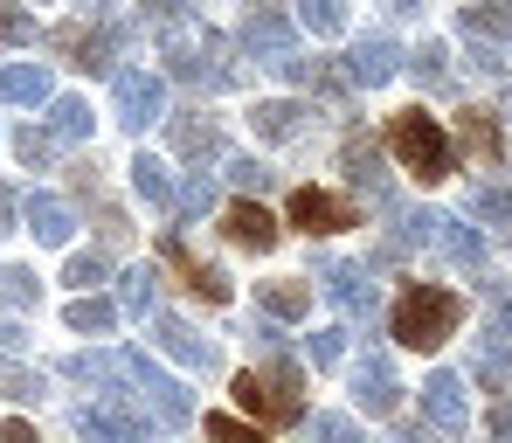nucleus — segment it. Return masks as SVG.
<instances>
[{
	"label": "nucleus",
	"instance_id": "e433bc0d",
	"mask_svg": "<svg viewBox=\"0 0 512 443\" xmlns=\"http://www.w3.org/2000/svg\"><path fill=\"white\" fill-rule=\"evenodd\" d=\"M208 201H215V187H208L201 174H187V187H173V208H187V215H201Z\"/></svg>",
	"mask_w": 512,
	"mask_h": 443
},
{
	"label": "nucleus",
	"instance_id": "7c9ffc66",
	"mask_svg": "<svg viewBox=\"0 0 512 443\" xmlns=\"http://www.w3.org/2000/svg\"><path fill=\"white\" fill-rule=\"evenodd\" d=\"M21 42H35V14H21L14 0H0V49H21Z\"/></svg>",
	"mask_w": 512,
	"mask_h": 443
},
{
	"label": "nucleus",
	"instance_id": "f03ea898",
	"mask_svg": "<svg viewBox=\"0 0 512 443\" xmlns=\"http://www.w3.org/2000/svg\"><path fill=\"white\" fill-rule=\"evenodd\" d=\"M388 153H395L409 174L423 180V187L450 174V139H443V125H436V118H423V111H402V118L388 125Z\"/></svg>",
	"mask_w": 512,
	"mask_h": 443
},
{
	"label": "nucleus",
	"instance_id": "f257e3e1",
	"mask_svg": "<svg viewBox=\"0 0 512 443\" xmlns=\"http://www.w3.org/2000/svg\"><path fill=\"white\" fill-rule=\"evenodd\" d=\"M457 319H464V298L457 291H443V284H409L402 298H395V340L402 347H443L450 333H457Z\"/></svg>",
	"mask_w": 512,
	"mask_h": 443
},
{
	"label": "nucleus",
	"instance_id": "a19ab883",
	"mask_svg": "<svg viewBox=\"0 0 512 443\" xmlns=\"http://www.w3.org/2000/svg\"><path fill=\"white\" fill-rule=\"evenodd\" d=\"M139 14L160 21V28H180V0H139Z\"/></svg>",
	"mask_w": 512,
	"mask_h": 443
},
{
	"label": "nucleus",
	"instance_id": "f704fd0d",
	"mask_svg": "<svg viewBox=\"0 0 512 443\" xmlns=\"http://www.w3.org/2000/svg\"><path fill=\"white\" fill-rule=\"evenodd\" d=\"M0 305H7V312L35 305V277H28V270H0Z\"/></svg>",
	"mask_w": 512,
	"mask_h": 443
},
{
	"label": "nucleus",
	"instance_id": "b1692460",
	"mask_svg": "<svg viewBox=\"0 0 512 443\" xmlns=\"http://www.w3.org/2000/svg\"><path fill=\"white\" fill-rule=\"evenodd\" d=\"M132 187L153 201V208H173V174H167V160H153V153H139L132 160Z\"/></svg>",
	"mask_w": 512,
	"mask_h": 443
},
{
	"label": "nucleus",
	"instance_id": "a18cd8bd",
	"mask_svg": "<svg viewBox=\"0 0 512 443\" xmlns=\"http://www.w3.org/2000/svg\"><path fill=\"white\" fill-rule=\"evenodd\" d=\"M229 174H236V187H256V180H263V167H256V160H236Z\"/></svg>",
	"mask_w": 512,
	"mask_h": 443
},
{
	"label": "nucleus",
	"instance_id": "5701e85b",
	"mask_svg": "<svg viewBox=\"0 0 512 443\" xmlns=\"http://www.w3.org/2000/svg\"><path fill=\"white\" fill-rule=\"evenodd\" d=\"M346 174L388 208V180H381V153H374V139H346Z\"/></svg>",
	"mask_w": 512,
	"mask_h": 443
},
{
	"label": "nucleus",
	"instance_id": "49530a36",
	"mask_svg": "<svg viewBox=\"0 0 512 443\" xmlns=\"http://www.w3.org/2000/svg\"><path fill=\"white\" fill-rule=\"evenodd\" d=\"M0 229H14V187L0 180Z\"/></svg>",
	"mask_w": 512,
	"mask_h": 443
},
{
	"label": "nucleus",
	"instance_id": "6e6552de",
	"mask_svg": "<svg viewBox=\"0 0 512 443\" xmlns=\"http://www.w3.org/2000/svg\"><path fill=\"white\" fill-rule=\"evenodd\" d=\"M291 222H298L305 236H333V229H353L360 215H353V201L326 194V187H298V194H291Z\"/></svg>",
	"mask_w": 512,
	"mask_h": 443
},
{
	"label": "nucleus",
	"instance_id": "473e14b6",
	"mask_svg": "<svg viewBox=\"0 0 512 443\" xmlns=\"http://www.w3.org/2000/svg\"><path fill=\"white\" fill-rule=\"evenodd\" d=\"M118 305H125V312H153V270H125Z\"/></svg>",
	"mask_w": 512,
	"mask_h": 443
},
{
	"label": "nucleus",
	"instance_id": "a211bd4d",
	"mask_svg": "<svg viewBox=\"0 0 512 443\" xmlns=\"http://www.w3.org/2000/svg\"><path fill=\"white\" fill-rule=\"evenodd\" d=\"M457 139H464V153H478L485 167H499V160H506V146H499V125H492V111H457Z\"/></svg>",
	"mask_w": 512,
	"mask_h": 443
},
{
	"label": "nucleus",
	"instance_id": "2f4dec72",
	"mask_svg": "<svg viewBox=\"0 0 512 443\" xmlns=\"http://www.w3.org/2000/svg\"><path fill=\"white\" fill-rule=\"evenodd\" d=\"M471 208H478L492 229H506V236H512V194H506V187H485V194H471Z\"/></svg>",
	"mask_w": 512,
	"mask_h": 443
},
{
	"label": "nucleus",
	"instance_id": "0eeeda50",
	"mask_svg": "<svg viewBox=\"0 0 512 443\" xmlns=\"http://www.w3.org/2000/svg\"><path fill=\"white\" fill-rule=\"evenodd\" d=\"M215 56H222L215 35H201V42H173L167 70L180 77V84H194V90H222V84H229V63H215Z\"/></svg>",
	"mask_w": 512,
	"mask_h": 443
},
{
	"label": "nucleus",
	"instance_id": "2eb2a0df",
	"mask_svg": "<svg viewBox=\"0 0 512 443\" xmlns=\"http://www.w3.org/2000/svg\"><path fill=\"white\" fill-rule=\"evenodd\" d=\"M416 222H423V236L436 243V250H443V257H450V264L478 270V236H471L457 215H416Z\"/></svg>",
	"mask_w": 512,
	"mask_h": 443
},
{
	"label": "nucleus",
	"instance_id": "39448f33",
	"mask_svg": "<svg viewBox=\"0 0 512 443\" xmlns=\"http://www.w3.org/2000/svg\"><path fill=\"white\" fill-rule=\"evenodd\" d=\"M243 35H250V49L270 70H291V14L277 0H250L243 7Z\"/></svg>",
	"mask_w": 512,
	"mask_h": 443
},
{
	"label": "nucleus",
	"instance_id": "c756f323",
	"mask_svg": "<svg viewBox=\"0 0 512 443\" xmlns=\"http://www.w3.org/2000/svg\"><path fill=\"white\" fill-rule=\"evenodd\" d=\"M0 395L35 402V395H42V374H35V367H21V360H7V367H0Z\"/></svg>",
	"mask_w": 512,
	"mask_h": 443
},
{
	"label": "nucleus",
	"instance_id": "1a4fd4ad",
	"mask_svg": "<svg viewBox=\"0 0 512 443\" xmlns=\"http://www.w3.org/2000/svg\"><path fill=\"white\" fill-rule=\"evenodd\" d=\"M153 340H160L180 367H194V374H215V367H222V360H215V347H208L187 319H173V312H160V319H153Z\"/></svg>",
	"mask_w": 512,
	"mask_h": 443
},
{
	"label": "nucleus",
	"instance_id": "393cba45",
	"mask_svg": "<svg viewBox=\"0 0 512 443\" xmlns=\"http://www.w3.org/2000/svg\"><path fill=\"white\" fill-rule=\"evenodd\" d=\"M464 28L506 42V35H512V0H471V7H464Z\"/></svg>",
	"mask_w": 512,
	"mask_h": 443
},
{
	"label": "nucleus",
	"instance_id": "a878e982",
	"mask_svg": "<svg viewBox=\"0 0 512 443\" xmlns=\"http://www.w3.org/2000/svg\"><path fill=\"white\" fill-rule=\"evenodd\" d=\"M256 298H263V312H277V319H298V312H312V284H291V277L263 284Z\"/></svg>",
	"mask_w": 512,
	"mask_h": 443
},
{
	"label": "nucleus",
	"instance_id": "ddd939ff",
	"mask_svg": "<svg viewBox=\"0 0 512 443\" xmlns=\"http://www.w3.org/2000/svg\"><path fill=\"white\" fill-rule=\"evenodd\" d=\"M326 291H333V305H340L346 319H367L374 312V277H367V264H333L326 270Z\"/></svg>",
	"mask_w": 512,
	"mask_h": 443
},
{
	"label": "nucleus",
	"instance_id": "f3484780",
	"mask_svg": "<svg viewBox=\"0 0 512 443\" xmlns=\"http://www.w3.org/2000/svg\"><path fill=\"white\" fill-rule=\"evenodd\" d=\"M395 70H402V56H395V42H388V35H367V42L353 49V63H346V77H353V84H388Z\"/></svg>",
	"mask_w": 512,
	"mask_h": 443
},
{
	"label": "nucleus",
	"instance_id": "7ed1b4c3",
	"mask_svg": "<svg viewBox=\"0 0 512 443\" xmlns=\"http://www.w3.org/2000/svg\"><path fill=\"white\" fill-rule=\"evenodd\" d=\"M291 388H298V367H291V360H284L277 374H256V367H250V374H236V402L250 409L256 423H298L305 402H298Z\"/></svg>",
	"mask_w": 512,
	"mask_h": 443
},
{
	"label": "nucleus",
	"instance_id": "4be33fe9",
	"mask_svg": "<svg viewBox=\"0 0 512 443\" xmlns=\"http://www.w3.org/2000/svg\"><path fill=\"white\" fill-rule=\"evenodd\" d=\"M0 97H7V104H49V70H42V63L0 70Z\"/></svg>",
	"mask_w": 512,
	"mask_h": 443
},
{
	"label": "nucleus",
	"instance_id": "20e7f679",
	"mask_svg": "<svg viewBox=\"0 0 512 443\" xmlns=\"http://www.w3.org/2000/svg\"><path fill=\"white\" fill-rule=\"evenodd\" d=\"M118 360H125V374L139 381V402H153V416H160L167 430H180V423L194 416V409H187V388H180L173 374H160L146 354H118Z\"/></svg>",
	"mask_w": 512,
	"mask_h": 443
},
{
	"label": "nucleus",
	"instance_id": "37998d69",
	"mask_svg": "<svg viewBox=\"0 0 512 443\" xmlns=\"http://www.w3.org/2000/svg\"><path fill=\"white\" fill-rule=\"evenodd\" d=\"M0 443H42V437H35V423H21V416H7V423H0Z\"/></svg>",
	"mask_w": 512,
	"mask_h": 443
},
{
	"label": "nucleus",
	"instance_id": "ea45409f",
	"mask_svg": "<svg viewBox=\"0 0 512 443\" xmlns=\"http://www.w3.org/2000/svg\"><path fill=\"white\" fill-rule=\"evenodd\" d=\"M312 430H319V443H367L360 430H353V423H346V416H319Z\"/></svg>",
	"mask_w": 512,
	"mask_h": 443
},
{
	"label": "nucleus",
	"instance_id": "f8f14e48",
	"mask_svg": "<svg viewBox=\"0 0 512 443\" xmlns=\"http://www.w3.org/2000/svg\"><path fill=\"white\" fill-rule=\"evenodd\" d=\"M49 42H56V49H63L77 70H97V77L111 70V42H104L97 28H84V21H63V28H49Z\"/></svg>",
	"mask_w": 512,
	"mask_h": 443
},
{
	"label": "nucleus",
	"instance_id": "423d86ee",
	"mask_svg": "<svg viewBox=\"0 0 512 443\" xmlns=\"http://www.w3.org/2000/svg\"><path fill=\"white\" fill-rule=\"evenodd\" d=\"M111 97H118V118L132 132H146L153 118H167V90H160V77H146V70H111Z\"/></svg>",
	"mask_w": 512,
	"mask_h": 443
},
{
	"label": "nucleus",
	"instance_id": "72a5a7b5",
	"mask_svg": "<svg viewBox=\"0 0 512 443\" xmlns=\"http://www.w3.org/2000/svg\"><path fill=\"white\" fill-rule=\"evenodd\" d=\"M14 153H21L28 167H49V153H56V139H49V132H35V125H21V132H14Z\"/></svg>",
	"mask_w": 512,
	"mask_h": 443
},
{
	"label": "nucleus",
	"instance_id": "9d476101",
	"mask_svg": "<svg viewBox=\"0 0 512 443\" xmlns=\"http://www.w3.org/2000/svg\"><path fill=\"white\" fill-rule=\"evenodd\" d=\"M423 416L443 437H464V381L457 374H429L423 381Z\"/></svg>",
	"mask_w": 512,
	"mask_h": 443
},
{
	"label": "nucleus",
	"instance_id": "412c9836",
	"mask_svg": "<svg viewBox=\"0 0 512 443\" xmlns=\"http://www.w3.org/2000/svg\"><path fill=\"white\" fill-rule=\"evenodd\" d=\"M49 139H56V146H84L90 139V104L84 97H49Z\"/></svg>",
	"mask_w": 512,
	"mask_h": 443
},
{
	"label": "nucleus",
	"instance_id": "79ce46f5",
	"mask_svg": "<svg viewBox=\"0 0 512 443\" xmlns=\"http://www.w3.org/2000/svg\"><path fill=\"white\" fill-rule=\"evenodd\" d=\"M333 360H340V333H319L312 340V367H333Z\"/></svg>",
	"mask_w": 512,
	"mask_h": 443
},
{
	"label": "nucleus",
	"instance_id": "9b49d317",
	"mask_svg": "<svg viewBox=\"0 0 512 443\" xmlns=\"http://www.w3.org/2000/svg\"><path fill=\"white\" fill-rule=\"evenodd\" d=\"M222 229H229V243H243V250H270L277 243V215L263 208V201H229V215H222Z\"/></svg>",
	"mask_w": 512,
	"mask_h": 443
},
{
	"label": "nucleus",
	"instance_id": "4c0bfd02",
	"mask_svg": "<svg viewBox=\"0 0 512 443\" xmlns=\"http://www.w3.org/2000/svg\"><path fill=\"white\" fill-rule=\"evenodd\" d=\"M416 77H423L429 90H443V84H450V63H443V49H436V42H429L423 56H416Z\"/></svg>",
	"mask_w": 512,
	"mask_h": 443
},
{
	"label": "nucleus",
	"instance_id": "c9c22d12",
	"mask_svg": "<svg viewBox=\"0 0 512 443\" xmlns=\"http://www.w3.org/2000/svg\"><path fill=\"white\" fill-rule=\"evenodd\" d=\"M104 270H111V257H70V270H63V284H77V291H90V284H104Z\"/></svg>",
	"mask_w": 512,
	"mask_h": 443
},
{
	"label": "nucleus",
	"instance_id": "c03bdc74",
	"mask_svg": "<svg viewBox=\"0 0 512 443\" xmlns=\"http://www.w3.org/2000/svg\"><path fill=\"white\" fill-rule=\"evenodd\" d=\"M492 443H512V402L492 409Z\"/></svg>",
	"mask_w": 512,
	"mask_h": 443
},
{
	"label": "nucleus",
	"instance_id": "6ab92c4d",
	"mask_svg": "<svg viewBox=\"0 0 512 443\" xmlns=\"http://www.w3.org/2000/svg\"><path fill=\"white\" fill-rule=\"evenodd\" d=\"M28 229H35L42 243H70L77 215H70V201H56V194H28Z\"/></svg>",
	"mask_w": 512,
	"mask_h": 443
},
{
	"label": "nucleus",
	"instance_id": "de8ad7c7",
	"mask_svg": "<svg viewBox=\"0 0 512 443\" xmlns=\"http://www.w3.org/2000/svg\"><path fill=\"white\" fill-rule=\"evenodd\" d=\"M416 7H423V0H388V14H416Z\"/></svg>",
	"mask_w": 512,
	"mask_h": 443
},
{
	"label": "nucleus",
	"instance_id": "4468645a",
	"mask_svg": "<svg viewBox=\"0 0 512 443\" xmlns=\"http://www.w3.org/2000/svg\"><path fill=\"white\" fill-rule=\"evenodd\" d=\"M167 264L180 270V277H187V291H201L208 305H229V277H222V270H208L187 243H180V236H167Z\"/></svg>",
	"mask_w": 512,
	"mask_h": 443
},
{
	"label": "nucleus",
	"instance_id": "58836bf2",
	"mask_svg": "<svg viewBox=\"0 0 512 443\" xmlns=\"http://www.w3.org/2000/svg\"><path fill=\"white\" fill-rule=\"evenodd\" d=\"M208 437L215 443H263L250 423H236V416H208Z\"/></svg>",
	"mask_w": 512,
	"mask_h": 443
},
{
	"label": "nucleus",
	"instance_id": "aec40b11",
	"mask_svg": "<svg viewBox=\"0 0 512 443\" xmlns=\"http://www.w3.org/2000/svg\"><path fill=\"white\" fill-rule=\"evenodd\" d=\"M250 118H256V132H263V139H298V132L312 125V111H305V104H291V97H270V104H256Z\"/></svg>",
	"mask_w": 512,
	"mask_h": 443
},
{
	"label": "nucleus",
	"instance_id": "cd10ccee",
	"mask_svg": "<svg viewBox=\"0 0 512 443\" xmlns=\"http://www.w3.org/2000/svg\"><path fill=\"white\" fill-rule=\"evenodd\" d=\"M173 146L180 153H222V132L208 118H173Z\"/></svg>",
	"mask_w": 512,
	"mask_h": 443
},
{
	"label": "nucleus",
	"instance_id": "bb28decb",
	"mask_svg": "<svg viewBox=\"0 0 512 443\" xmlns=\"http://www.w3.org/2000/svg\"><path fill=\"white\" fill-rule=\"evenodd\" d=\"M298 28H312V35H340V28H346V0H298Z\"/></svg>",
	"mask_w": 512,
	"mask_h": 443
},
{
	"label": "nucleus",
	"instance_id": "dca6fc26",
	"mask_svg": "<svg viewBox=\"0 0 512 443\" xmlns=\"http://www.w3.org/2000/svg\"><path fill=\"white\" fill-rule=\"evenodd\" d=\"M353 395H360L367 416H395V409H402V381H395L381 360H367V367L353 374Z\"/></svg>",
	"mask_w": 512,
	"mask_h": 443
},
{
	"label": "nucleus",
	"instance_id": "c85d7f7f",
	"mask_svg": "<svg viewBox=\"0 0 512 443\" xmlns=\"http://www.w3.org/2000/svg\"><path fill=\"white\" fill-rule=\"evenodd\" d=\"M111 319H118L111 298H77L70 305V333H111Z\"/></svg>",
	"mask_w": 512,
	"mask_h": 443
}]
</instances>
